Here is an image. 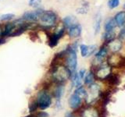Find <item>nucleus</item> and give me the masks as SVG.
I'll list each match as a JSON object with an SVG mask.
<instances>
[{
    "label": "nucleus",
    "instance_id": "1",
    "mask_svg": "<svg viewBox=\"0 0 125 117\" xmlns=\"http://www.w3.org/2000/svg\"><path fill=\"white\" fill-rule=\"evenodd\" d=\"M42 28L45 30L52 28L57 21V15L52 10H44L39 17Z\"/></svg>",
    "mask_w": 125,
    "mask_h": 117
},
{
    "label": "nucleus",
    "instance_id": "2",
    "mask_svg": "<svg viewBox=\"0 0 125 117\" xmlns=\"http://www.w3.org/2000/svg\"><path fill=\"white\" fill-rule=\"evenodd\" d=\"M107 65L111 68L125 70V56L117 52H113L107 58Z\"/></svg>",
    "mask_w": 125,
    "mask_h": 117
},
{
    "label": "nucleus",
    "instance_id": "3",
    "mask_svg": "<svg viewBox=\"0 0 125 117\" xmlns=\"http://www.w3.org/2000/svg\"><path fill=\"white\" fill-rule=\"evenodd\" d=\"M52 76L56 81L62 83L71 77V73L66 66H55L52 69Z\"/></svg>",
    "mask_w": 125,
    "mask_h": 117
},
{
    "label": "nucleus",
    "instance_id": "4",
    "mask_svg": "<svg viewBox=\"0 0 125 117\" xmlns=\"http://www.w3.org/2000/svg\"><path fill=\"white\" fill-rule=\"evenodd\" d=\"M66 64L67 68L71 73V75L76 73V69L77 67V51L72 49L70 46L66 49Z\"/></svg>",
    "mask_w": 125,
    "mask_h": 117
},
{
    "label": "nucleus",
    "instance_id": "5",
    "mask_svg": "<svg viewBox=\"0 0 125 117\" xmlns=\"http://www.w3.org/2000/svg\"><path fill=\"white\" fill-rule=\"evenodd\" d=\"M37 103L42 109L49 108L52 104V98L49 94L45 91H41L38 95Z\"/></svg>",
    "mask_w": 125,
    "mask_h": 117
},
{
    "label": "nucleus",
    "instance_id": "6",
    "mask_svg": "<svg viewBox=\"0 0 125 117\" xmlns=\"http://www.w3.org/2000/svg\"><path fill=\"white\" fill-rule=\"evenodd\" d=\"M43 11H44V10L41 9V8H38L35 10H32V11H27L23 14L21 19L24 22H29V23L38 21L40 16L43 13Z\"/></svg>",
    "mask_w": 125,
    "mask_h": 117
},
{
    "label": "nucleus",
    "instance_id": "7",
    "mask_svg": "<svg viewBox=\"0 0 125 117\" xmlns=\"http://www.w3.org/2000/svg\"><path fill=\"white\" fill-rule=\"evenodd\" d=\"M112 73V68L109 66H99L96 71L94 73L95 77L99 80H105L106 78Z\"/></svg>",
    "mask_w": 125,
    "mask_h": 117
},
{
    "label": "nucleus",
    "instance_id": "8",
    "mask_svg": "<svg viewBox=\"0 0 125 117\" xmlns=\"http://www.w3.org/2000/svg\"><path fill=\"white\" fill-rule=\"evenodd\" d=\"M65 32V28L63 27H62L61 29H60L58 31H56V33L52 34L51 36L49 37V45L51 48H54L58 45V42L60 41V39L63 36Z\"/></svg>",
    "mask_w": 125,
    "mask_h": 117
},
{
    "label": "nucleus",
    "instance_id": "9",
    "mask_svg": "<svg viewBox=\"0 0 125 117\" xmlns=\"http://www.w3.org/2000/svg\"><path fill=\"white\" fill-rule=\"evenodd\" d=\"M105 45H106L108 50H110L113 53V52H117L119 50H120L121 48H122L123 44L122 41H120V39L115 38L110 41L105 43Z\"/></svg>",
    "mask_w": 125,
    "mask_h": 117
},
{
    "label": "nucleus",
    "instance_id": "10",
    "mask_svg": "<svg viewBox=\"0 0 125 117\" xmlns=\"http://www.w3.org/2000/svg\"><path fill=\"white\" fill-rule=\"evenodd\" d=\"M81 117H100L99 111L97 108L88 106L82 111Z\"/></svg>",
    "mask_w": 125,
    "mask_h": 117
},
{
    "label": "nucleus",
    "instance_id": "11",
    "mask_svg": "<svg viewBox=\"0 0 125 117\" xmlns=\"http://www.w3.org/2000/svg\"><path fill=\"white\" fill-rule=\"evenodd\" d=\"M108 49L105 45H104L103 46H102L100 49L95 54V60L97 62V63H102L103 61L105 58V57L107 56L108 54Z\"/></svg>",
    "mask_w": 125,
    "mask_h": 117
},
{
    "label": "nucleus",
    "instance_id": "12",
    "mask_svg": "<svg viewBox=\"0 0 125 117\" xmlns=\"http://www.w3.org/2000/svg\"><path fill=\"white\" fill-rule=\"evenodd\" d=\"M105 81L113 89L117 86H119V84H120V77L116 73H111L106 78Z\"/></svg>",
    "mask_w": 125,
    "mask_h": 117
},
{
    "label": "nucleus",
    "instance_id": "13",
    "mask_svg": "<svg viewBox=\"0 0 125 117\" xmlns=\"http://www.w3.org/2000/svg\"><path fill=\"white\" fill-rule=\"evenodd\" d=\"M82 27L79 23H76L68 29V35L71 38H76L81 36Z\"/></svg>",
    "mask_w": 125,
    "mask_h": 117
},
{
    "label": "nucleus",
    "instance_id": "14",
    "mask_svg": "<svg viewBox=\"0 0 125 117\" xmlns=\"http://www.w3.org/2000/svg\"><path fill=\"white\" fill-rule=\"evenodd\" d=\"M81 98H80L77 95H76L75 93H73L71 96L70 97L69 99V105L70 107L72 109H77L80 107V105L81 104Z\"/></svg>",
    "mask_w": 125,
    "mask_h": 117
},
{
    "label": "nucleus",
    "instance_id": "15",
    "mask_svg": "<svg viewBox=\"0 0 125 117\" xmlns=\"http://www.w3.org/2000/svg\"><path fill=\"white\" fill-rule=\"evenodd\" d=\"M76 23H77V19L73 16H67V17H65L62 19V26L65 29H69L70 27H71Z\"/></svg>",
    "mask_w": 125,
    "mask_h": 117
},
{
    "label": "nucleus",
    "instance_id": "16",
    "mask_svg": "<svg viewBox=\"0 0 125 117\" xmlns=\"http://www.w3.org/2000/svg\"><path fill=\"white\" fill-rule=\"evenodd\" d=\"M114 20L116 22V26L120 27H123L125 25V11L118 12L114 17Z\"/></svg>",
    "mask_w": 125,
    "mask_h": 117
},
{
    "label": "nucleus",
    "instance_id": "17",
    "mask_svg": "<svg viewBox=\"0 0 125 117\" xmlns=\"http://www.w3.org/2000/svg\"><path fill=\"white\" fill-rule=\"evenodd\" d=\"M16 27H17L16 26V24L13 23V22H11V23H8L5 25V27H4L3 29V32H2V36H10V34L13 32L14 29Z\"/></svg>",
    "mask_w": 125,
    "mask_h": 117
},
{
    "label": "nucleus",
    "instance_id": "18",
    "mask_svg": "<svg viewBox=\"0 0 125 117\" xmlns=\"http://www.w3.org/2000/svg\"><path fill=\"white\" fill-rule=\"evenodd\" d=\"M116 24L114 19L109 18L104 24V29L105 32H109V31H113V30L116 28Z\"/></svg>",
    "mask_w": 125,
    "mask_h": 117
},
{
    "label": "nucleus",
    "instance_id": "19",
    "mask_svg": "<svg viewBox=\"0 0 125 117\" xmlns=\"http://www.w3.org/2000/svg\"><path fill=\"white\" fill-rule=\"evenodd\" d=\"M84 84L86 85H91L92 84H94V82H95V74H94V73L92 71H90L89 73H88L87 74L85 75L84 77Z\"/></svg>",
    "mask_w": 125,
    "mask_h": 117
},
{
    "label": "nucleus",
    "instance_id": "20",
    "mask_svg": "<svg viewBox=\"0 0 125 117\" xmlns=\"http://www.w3.org/2000/svg\"><path fill=\"white\" fill-rule=\"evenodd\" d=\"M101 23H102V17L101 15L97 14L95 18V22H94V29H95V34H98L100 30L101 27Z\"/></svg>",
    "mask_w": 125,
    "mask_h": 117
},
{
    "label": "nucleus",
    "instance_id": "21",
    "mask_svg": "<svg viewBox=\"0 0 125 117\" xmlns=\"http://www.w3.org/2000/svg\"><path fill=\"white\" fill-rule=\"evenodd\" d=\"M63 91H64L63 86L60 85V86H58V87L56 88V91H55V92H54V96L58 101L60 100L62 95H63Z\"/></svg>",
    "mask_w": 125,
    "mask_h": 117
},
{
    "label": "nucleus",
    "instance_id": "22",
    "mask_svg": "<svg viewBox=\"0 0 125 117\" xmlns=\"http://www.w3.org/2000/svg\"><path fill=\"white\" fill-rule=\"evenodd\" d=\"M103 38L105 43H107L109 41H110L113 39L116 38V34L114 31H109V32H105L103 34Z\"/></svg>",
    "mask_w": 125,
    "mask_h": 117
},
{
    "label": "nucleus",
    "instance_id": "23",
    "mask_svg": "<svg viewBox=\"0 0 125 117\" xmlns=\"http://www.w3.org/2000/svg\"><path fill=\"white\" fill-rule=\"evenodd\" d=\"M74 93H75L76 95H77L80 98H85L86 96H87V91H86V90L82 87V86L78 87L76 91H74Z\"/></svg>",
    "mask_w": 125,
    "mask_h": 117
},
{
    "label": "nucleus",
    "instance_id": "24",
    "mask_svg": "<svg viewBox=\"0 0 125 117\" xmlns=\"http://www.w3.org/2000/svg\"><path fill=\"white\" fill-rule=\"evenodd\" d=\"M15 17V14L13 13H5L0 16V20L1 21H10Z\"/></svg>",
    "mask_w": 125,
    "mask_h": 117
},
{
    "label": "nucleus",
    "instance_id": "25",
    "mask_svg": "<svg viewBox=\"0 0 125 117\" xmlns=\"http://www.w3.org/2000/svg\"><path fill=\"white\" fill-rule=\"evenodd\" d=\"M80 51L81 54L83 57H87L88 55V45L82 44L80 45Z\"/></svg>",
    "mask_w": 125,
    "mask_h": 117
},
{
    "label": "nucleus",
    "instance_id": "26",
    "mask_svg": "<svg viewBox=\"0 0 125 117\" xmlns=\"http://www.w3.org/2000/svg\"><path fill=\"white\" fill-rule=\"evenodd\" d=\"M120 4V0H109L108 2V6L109 9H115Z\"/></svg>",
    "mask_w": 125,
    "mask_h": 117
},
{
    "label": "nucleus",
    "instance_id": "27",
    "mask_svg": "<svg viewBox=\"0 0 125 117\" xmlns=\"http://www.w3.org/2000/svg\"><path fill=\"white\" fill-rule=\"evenodd\" d=\"M41 2H42V0H29L28 5L31 7L38 9V8H39V6H40Z\"/></svg>",
    "mask_w": 125,
    "mask_h": 117
},
{
    "label": "nucleus",
    "instance_id": "28",
    "mask_svg": "<svg viewBox=\"0 0 125 117\" xmlns=\"http://www.w3.org/2000/svg\"><path fill=\"white\" fill-rule=\"evenodd\" d=\"M88 6L87 5H83L82 7H80L77 9V13H79V14H85L88 13Z\"/></svg>",
    "mask_w": 125,
    "mask_h": 117
},
{
    "label": "nucleus",
    "instance_id": "29",
    "mask_svg": "<svg viewBox=\"0 0 125 117\" xmlns=\"http://www.w3.org/2000/svg\"><path fill=\"white\" fill-rule=\"evenodd\" d=\"M38 103H37V101H33L32 102H31L30 104H29V110H30V112H34L35 110L37 109V108H38Z\"/></svg>",
    "mask_w": 125,
    "mask_h": 117
},
{
    "label": "nucleus",
    "instance_id": "30",
    "mask_svg": "<svg viewBox=\"0 0 125 117\" xmlns=\"http://www.w3.org/2000/svg\"><path fill=\"white\" fill-rule=\"evenodd\" d=\"M96 49H97L96 45H89L88 46V56H92V55L96 51Z\"/></svg>",
    "mask_w": 125,
    "mask_h": 117
},
{
    "label": "nucleus",
    "instance_id": "31",
    "mask_svg": "<svg viewBox=\"0 0 125 117\" xmlns=\"http://www.w3.org/2000/svg\"><path fill=\"white\" fill-rule=\"evenodd\" d=\"M118 36H119V39H124V38H125V25L124 26V27L120 31Z\"/></svg>",
    "mask_w": 125,
    "mask_h": 117
},
{
    "label": "nucleus",
    "instance_id": "32",
    "mask_svg": "<svg viewBox=\"0 0 125 117\" xmlns=\"http://www.w3.org/2000/svg\"><path fill=\"white\" fill-rule=\"evenodd\" d=\"M85 73H86V70H85V69H81L80 71L77 73L78 76H79L82 80H83L84 78V77H85Z\"/></svg>",
    "mask_w": 125,
    "mask_h": 117
},
{
    "label": "nucleus",
    "instance_id": "33",
    "mask_svg": "<svg viewBox=\"0 0 125 117\" xmlns=\"http://www.w3.org/2000/svg\"><path fill=\"white\" fill-rule=\"evenodd\" d=\"M37 117H49V114L45 112H39L37 115Z\"/></svg>",
    "mask_w": 125,
    "mask_h": 117
},
{
    "label": "nucleus",
    "instance_id": "34",
    "mask_svg": "<svg viewBox=\"0 0 125 117\" xmlns=\"http://www.w3.org/2000/svg\"><path fill=\"white\" fill-rule=\"evenodd\" d=\"M66 117H74V116H73L72 113L68 112V113H66Z\"/></svg>",
    "mask_w": 125,
    "mask_h": 117
},
{
    "label": "nucleus",
    "instance_id": "35",
    "mask_svg": "<svg viewBox=\"0 0 125 117\" xmlns=\"http://www.w3.org/2000/svg\"><path fill=\"white\" fill-rule=\"evenodd\" d=\"M2 32H3V29H2V25L0 24V36H2Z\"/></svg>",
    "mask_w": 125,
    "mask_h": 117
},
{
    "label": "nucleus",
    "instance_id": "36",
    "mask_svg": "<svg viewBox=\"0 0 125 117\" xmlns=\"http://www.w3.org/2000/svg\"><path fill=\"white\" fill-rule=\"evenodd\" d=\"M3 43H5V39L0 38V45H2V44H3Z\"/></svg>",
    "mask_w": 125,
    "mask_h": 117
},
{
    "label": "nucleus",
    "instance_id": "37",
    "mask_svg": "<svg viewBox=\"0 0 125 117\" xmlns=\"http://www.w3.org/2000/svg\"><path fill=\"white\" fill-rule=\"evenodd\" d=\"M25 117H34L33 116H25Z\"/></svg>",
    "mask_w": 125,
    "mask_h": 117
},
{
    "label": "nucleus",
    "instance_id": "38",
    "mask_svg": "<svg viewBox=\"0 0 125 117\" xmlns=\"http://www.w3.org/2000/svg\"><path fill=\"white\" fill-rule=\"evenodd\" d=\"M123 7H124V9H125V3L124 4V6Z\"/></svg>",
    "mask_w": 125,
    "mask_h": 117
},
{
    "label": "nucleus",
    "instance_id": "39",
    "mask_svg": "<svg viewBox=\"0 0 125 117\" xmlns=\"http://www.w3.org/2000/svg\"><path fill=\"white\" fill-rule=\"evenodd\" d=\"M124 88H125V85H124Z\"/></svg>",
    "mask_w": 125,
    "mask_h": 117
}]
</instances>
